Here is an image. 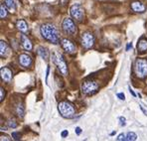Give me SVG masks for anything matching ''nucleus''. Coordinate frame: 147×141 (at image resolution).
<instances>
[{
	"label": "nucleus",
	"instance_id": "9b49d317",
	"mask_svg": "<svg viewBox=\"0 0 147 141\" xmlns=\"http://www.w3.org/2000/svg\"><path fill=\"white\" fill-rule=\"evenodd\" d=\"M131 9L135 12H138V13H143L145 11L146 7L142 2L140 1H134L131 3Z\"/></svg>",
	"mask_w": 147,
	"mask_h": 141
},
{
	"label": "nucleus",
	"instance_id": "7c9ffc66",
	"mask_svg": "<svg viewBox=\"0 0 147 141\" xmlns=\"http://www.w3.org/2000/svg\"><path fill=\"white\" fill-rule=\"evenodd\" d=\"M129 92H130V94H132V95H133V96H136L135 92H133V90H131V88H129Z\"/></svg>",
	"mask_w": 147,
	"mask_h": 141
},
{
	"label": "nucleus",
	"instance_id": "6e6552de",
	"mask_svg": "<svg viewBox=\"0 0 147 141\" xmlns=\"http://www.w3.org/2000/svg\"><path fill=\"white\" fill-rule=\"evenodd\" d=\"M81 43L84 48H86V49H90L94 44V36L92 35V33H90V32H85V33L82 35Z\"/></svg>",
	"mask_w": 147,
	"mask_h": 141
},
{
	"label": "nucleus",
	"instance_id": "4468645a",
	"mask_svg": "<svg viewBox=\"0 0 147 141\" xmlns=\"http://www.w3.org/2000/svg\"><path fill=\"white\" fill-rule=\"evenodd\" d=\"M137 49H138V52H140V53H144V52L147 51V39L146 38L142 37V38L138 41Z\"/></svg>",
	"mask_w": 147,
	"mask_h": 141
},
{
	"label": "nucleus",
	"instance_id": "bb28decb",
	"mask_svg": "<svg viewBox=\"0 0 147 141\" xmlns=\"http://www.w3.org/2000/svg\"><path fill=\"white\" fill-rule=\"evenodd\" d=\"M68 134H69L68 130H65V131H63V132H62L61 135H62V137H63V138H65L66 136H68Z\"/></svg>",
	"mask_w": 147,
	"mask_h": 141
},
{
	"label": "nucleus",
	"instance_id": "f8f14e48",
	"mask_svg": "<svg viewBox=\"0 0 147 141\" xmlns=\"http://www.w3.org/2000/svg\"><path fill=\"white\" fill-rule=\"evenodd\" d=\"M1 79L4 82H9L12 79V72L9 70L8 68H2L1 69Z\"/></svg>",
	"mask_w": 147,
	"mask_h": 141
},
{
	"label": "nucleus",
	"instance_id": "b1692460",
	"mask_svg": "<svg viewBox=\"0 0 147 141\" xmlns=\"http://www.w3.org/2000/svg\"><path fill=\"white\" fill-rule=\"evenodd\" d=\"M4 96H5V92H4L3 88H0V101H3Z\"/></svg>",
	"mask_w": 147,
	"mask_h": 141
},
{
	"label": "nucleus",
	"instance_id": "412c9836",
	"mask_svg": "<svg viewBox=\"0 0 147 141\" xmlns=\"http://www.w3.org/2000/svg\"><path fill=\"white\" fill-rule=\"evenodd\" d=\"M6 16H7V10L4 7L3 4H1V6H0V17L3 19V18H5Z\"/></svg>",
	"mask_w": 147,
	"mask_h": 141
},
{
	"label": "nucleus",
	"instance_id": "c756f323",
	"mask_svg": "<svg viewBox=\"0 0 147 141\" xmlns=\"http://www.w3.org/2000/svg\"><path fill=\"white\" fill-rule=\"evenodd\" d=\"M0 140H1V141H3V140H10V138H8L7 136H3V135H2L1 138H0Z\"/></svg>",
	"mask_w": 147,
	"mask_h": 141
},
{
	"label": "nucleus",
	"instance_id": "0eeeda50",
	"mask_svg": "<svg viewBox=\"0 0 147 141\" xmlns=\"http://www.w3.org/2000/svg\"><path fill=\"white\" fill-rule=\"evenodd\" d=\"M62 28L66 34L69 35H75L77 33V27L71 18H65L62 23Z\"/></svg>",
	"mask_w": 147,
	"mask_h": 141
},
{
	"label": "nucleus",
	"instance_id": "4be33fe9",
	"mask_svg": "<svg viewBox=\"0 0 147 141\" xmlns=\"http://www.w3.org/2000/svg\"><path fill=\"white\" fill-rule=\"evenodd\" d=\"M7 124H8V126H9L10 128H16V127H17V123H16V121H15L14 119H10V120L7 122Z\"/></svg>",
	"mask_w": 147,
	"mask_h": 141
},
{
	"label": "nucleus",
	"instance_id": "423d86ee",
	"mask_svg": "<svg viewBox=\"0 0 147 141\" xmlns=\"http://www.w3.org/2000/svg\"><path fill=\"white\" fill-rule=\"evenodd\" d=\"M70 13H71V15H72V17H74V18L77 21H79V22H82L84 17H85V10H84V8L82 7L80 4H75V5H73L70 9Z\"/></svg>",
	"mask_w": 147,
	"mask_h": 141
},
{
	"label": "nucleus",
	"instance_id": "39448f33",
	"mask_svg": "<svg viewBox=\"0 0 147 141\" xmlns=\"http://www.w3.org/2000/svg\"><path fill=\"white\" fill-rule=\"evenodd\" d=\"M98 90V84L94 81H86L82 84V92L86 95H92Z\"/></svg>",
	"mask_w": 147,
	"mask_h": 141
},
{
	"label": "nucleus",
	"instance_id": "5701e85b",
	"mask_svg": "<svg viewBox=\"0 0 147 141\" xmlns=\"http://www.w3.org/2000/svg\"><path fill=\"white\" fill-rule=\"evenodd\" d=\"M12 138L14 140H20L21 139V134L19 132H12Z\"/></svg>",
	"mask_w": 147,
	"mask_h": 141
},
{
	"label": "nucleus",
	"instance_id": "a211bd4d",
	"mask_svg": "<svg viewBox=\"0 0 147 141\" xmlns=\"http://www.w3.org/2000/svg\"><path fill=\"white\" fill-rule=\"evenodd\" d=\"M0 50H1V51H0L1 57H5V56L7 55V52H8V46L4 41H1V42H0Z\"/></svg>",
	"mask_w": 147,
	"mask_h": 141
},
{
	"label": "nucleus",
	"instance_id": "c85d7f7f",
	"mask_svg": "<svg viewBox=\"0 0 147 141\" xmlns=\"http://www.w3.org/2000/svg\"><path fill=\"white\" fill-rule=\"evenodd\" d=\"M81 132H82V129L80 128V127H77V128H76V133H77L78 135H80V134H81Z\"/></svg>",
	"mask_w": 147,
	"mask_h": 141
},
{
	"label": "nucleus",
	"instance_id": "a878e982",
	"mask_svg": "<svg viewBox=\"0 0 147 141\" xmlns=\"http://www.w3.org/2000/svg\"><path fill=\"white\" fill-rule=\"evenodd\" d=\"M117 97L119 99H121V101H124V99H125V96H124V94H117Z\"/></svg>",
	"mask_w": 147,
	"mask_h": 141
},
{
	"label": "nucleus",
	"instance_id": "ddd939ff",
	"mask_svg": "<svg viewBox=\"0 0 147 141\" xmlns=\"http://www.w3.org/2000/svg\"><path fill=\"white\" fill-rule=\"evenodd\" d=\"M21 42H22V46L24 47L25 50L31 51L33 46H32V43H31V41H30V39L28 38L25 34H23V35L21 36Z\"/></svg>",
	"mask_w": 147,
	"mask_h": 141
},
{
	"label": "nucleus",
	"instance_id": "f03ea898",
	"mask_svg": "<svg viewBox=\"0 0 147 141\" xmlns=\"http://www.w3.org/2000/svg\"><path fill=\"white\" fill-rule=\"evenodd\" d=\"M58 109L60 114L65 118H73L75 116L76 109L74 105L69 101H61L58 105Z\"/></svg>",
	"mask_w": 147,
	"mask_h": 141
},
{
	"label": "nucleus",
	"instance_id": "2eb2a0df",
	"mask_svg": "<svg viewBox=\"0 0 147 141\" xmlns=\"http://www.w3.org/2000/svg\"><path fill=\"white\" fill-rule=\"evenodd\" d=\"M16 27L19 31L23 32V33H26L28 31V25L27 23L25 22L24 20H18L16 23Z\"/></svg>",
	"mask_w": 147,
	"mask_h": 141
},
{
	"label": "nucleus",
	"instance_id": "dca6fc26",
	"mask_svg": "<svg viewBox=\"0 0 147 141\" xmlns=\"http://www.w3.org/2000/svg\"><path fill=\"white\" fill-rule=\"evenodd\" d=\"M38 54L42 59L44 60H48L49 59V51L44 47H39L38 48Z\"/></svg>",
	"mask_w": 147,
	"mask_h": 141
},
{
	"label": "nucleus",
	"instance_id": "6ab92c4d",
	"mask_svg": "<svg viewBox=\"0 0 147 141\" xmlns=\"http://www.w3.org/2000/svg\"><path fill=\"white\" fill-rule=\"evenodd\" d=\"M16 113L19 117H23L24 116V106L22 105H18L16 107Z\"/></svg>",
	"mask_w": 147,
	"mask_h": 141
},
{
	"label": "nucleus",
	"instance_id": "f3484780",
	"mask_svg": "<svg viewBox=\"0 0 147 141\" xmlns=\"http://www.w3.org/2000/svg\"><path fill=\"white\" fill-rule=\"evenodd\" d=\"M5 2V5L7 6V8L9 9L10 12H14L16 10V3H15V0H4Z\"/></svg>",
	"mask_w": 147,
	"mask_h": 141
},
{
	"label": "nucleus",
	"instance_id": "aec40b11",
	"mask_svg": "<svg viewBox=\"0 0 147 141\" xmlns=\"http://www.w3.org/2000/svg\"><path fill=\"white\" fill-rule=\"evenodd\" d=\"M137 139V135L134 133V132H128L126 133V137H125V140H128V141H134Z\"/></svg>",
	"mask_w": 147,
	"mask_h": 141
},
{
	"label": "nucleus",
	"instance_id": "9d476101",
	"mask_svg": "<svg viewBox=\"0 0 147 141\" xmlns=\"http://www.w3.org/2000/svg\"><path fill=\"white\" fill-rule=\"evenodd\" d=\"M19 63H20V65L22 67L28 68V67L31 66L32 59L29 55H27V54H21V55L19 56Z\"/></svg>",
	"mask_w": 147,
	"mask_h": 141
},
{
	"label": "nucleus",
	"instance_id": "20e7f679",
	"mask_svg": "<svg viewBox=\"0 0 147 141\" xmlns=\"http://www.w3.org/2000/svg\"><path fill=\"white\" fill-rule=\"evenodd\" d=\"M53 61L63 75L64 76L68 75V66H67L66 62H65L64 58H63V56L61 54L58 53V52L53 53Z\"/></svg>",
	"mask_w": 147,
	"mask_h": 141
},
{
	"label": "nucleus",
	"instance_id": "393cba45",
	"mask_svg": "<svg viewBox=\"0 0 147 141\" xmlns=\"http://www.w3.org/2000/svg\"><path fill=\"white\" fill-rule=\"evenodd\" d=\"M125 137H126V134H119V135L117 136V138H116V139H117L118 141H122V140H125Z\"/></svg>",
	"mask_w": 147,
	"mask_h": 141
},
{
	"label": "nucleus",
	"instance_id": "f257e3e1",
	"mask_svg": "<svg viewBox=\"0 0 147 141\" xmlns=\"http://www.w3.org/2000/svg\"><path fill=\"white\" fill-rule=\"evenodd\" d=\"M41 34L43 38L46 39L47 41L53 43V44H58L59 43V33H58L57 28L51 24H44L41 26Z\"/></svg>",
	"mask_w": 147,
	"mask_h": 141
},
{
	"label": "nucleus",
	"instance_id": "7ed1b4c3",
	"mask_svg": "<svg viewBox=\"0 0 147 141\" xmlns=\"http://www.w3.org/2000/svg\"><path fill=\"white\" fill-rule=\"evenodd\" d=\"M135 74L139 79H144L147 77V60L137 59L135 62Z\"/></svg>",
	"mask_w": 147,
	"mask_h": 141
},
{
	"label": "nucleus",
	"instance_id": "cd10ccee",
	"mask_svg": "<svg viewBox=\"0 0 147 141\" xmlns=\"http://www.w3.org/2000/svg\"><path fill=\"white\" fill-rule=\"evenodd\" d=\"M119 119H120V121H121V123H120V124H121L122 126H124V125H125V118L124 117H120Z\"/></svg>",
	"mask_w": 147,
	"mask_h": 141
},
{
	"label": "nucleus",
	"instance_id": "1a4fd4ad",
	"mask_svg": "<svg viewBox=\"0 0 147 141\" xmlns=\"http://www.w3.org/2000/svg\"><path fill=\"white\" fill-rule=\"evenodd\" d=\"M61 46L67 53H74V52H76V46L73 44L72 41L68 40V39H63L61 41Z\"/></svg>",
	"mask_w": 147,
	"mask_h": 141
}]
</instances>
